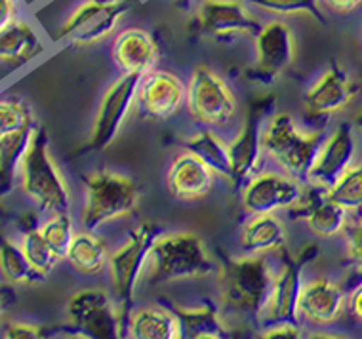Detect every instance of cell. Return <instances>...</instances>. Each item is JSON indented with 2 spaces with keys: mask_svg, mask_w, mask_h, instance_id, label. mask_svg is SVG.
<instances>
[{
  "mask_svg": "<svg viewBox=\"0 0 362 339\" xmlns=\"http://www.w3.org/2000/svg\"><path fill=\"white\" fill-rule=\"evenodd\" d=\"M355 133H353V128L344 122L337 126L328 138H325L315 157V162L309 170L307 183L328 191L355 164Z\"/></svg>",
  "mask_w": 362,
  "mask_h": 339,
  "instance_id": "d6986e66",
  "label": "cell"
},
{
  "mask_svg": "<svg viewBox=\"0 0 362 339\" xmlns=\"http://www.w3.org/2000/svg\"><path fill=\"white\" fill-rule=\"evenodd\" d=\"M293 220L305 221L309 231L319 239H334L347 231L349 212L328 196V191L307 183L300 201L290 208Z\"/></svg>",
  "mask_w": 362,
  "mask_h": 339,
  "instance_id": "e0dca14e",
  "label": "cell"
},
{
  "mask_svg": "<svg viewBox=\"0 0 362 339\" xmlns=\"http://www.w3.org/2000/svg\"><path fill=\"white\" fill-rule=\"evenodd\" d=\"M218 273V263L194 232H168L156 239L144 282L149 286L200 280Z\"/></svg>",
  "mask_w": 362,
  "mask_h": 339,
  "instance_id": "7a4b0ae2",
  "label": "cell"
},
{
  "mask_svg": "<svg viewBox=\"0 0 362 339\" xmlns=\"http://www.w3.org/2000/svg\"><path fill=\"white\" fill-rule=\"evenodd\" d=\"M218 278L225 307L246 316H262L275 280L267 256L244 254L229 259L218 270Z\"/></svg>",
  "mask_w": 362,
  "mask_h": 339,
  "instance_id": "277c9868",
  "label": "cell"
},
{
  "mask_svg": "<svg viewBox=\"0 0 362 339\" xmlns=\"http://www.w3.org/2000/svg\"><path fill=\"white\" fill-rule=\"evenodd\" d=\"M40 232L42 237L48 240V244L56 250V254L65 261L67 250H69L71 240L75 237V225H73V218L71 212L65 214H52L46 215V220L40 223Z\"/></svg>",
  "mask_w": 362,
  "mask_h": 339,
  "instance_id": "e575fe53",
  "label": "cell"
},
{
  "mask_svg": "<svg viewBox=\"0 0 362 339\" xmlns=\"http://www.w3.org/2000/svg\"><path fill=\"white\" fill-rule=\"evenodd\" d=\"M326 10L337 16H349L362 8V0H320Z\"/></svg>",
  "mask_w": 362,
  "mask_h": 339,
  "instance_id": "ab89813d",
  "label": "cell"
},
{
  "mask_svg": "<svg viewBox=\"0 0 362 339\" xmlns=\"http://www.w3.org/2000/svg\"><path fill=\"white\" fill-rule=\"evenodd\" d=\"M62 328L54 326H38L31 322H10L2 332V338L6 339H46V338H62Z\"/></svg>",
  "mask_w": 362,
  "mask_h": 339,
  "instance_id": "d590c367",
  "label": "cell"
},
{
  "mask_svg": "<svg viewBox=\"0 0 362 339\" xmlns=\"http://www.w3.org/2000/svg\"><path fill=\"white\" fill-rule=\"evenodd\" d=\"M218 176L194 153L181 151L170 162L166 187L170 195L181 202H197L212 193Z\"/></svg>",
  "mask_w": 362,
  "mask_h": 339,
  "instance_id": "44dd1931",
  "label": "cell"
},
{
  "mask_svg": "<svg viewBox=\"0 0 362 339\" xmlns=\"http://www.w3.org/2000/svg\"><path fill=\"white\" fill-rule=\"evenodd\" d=\"M353 122H355L356 128H358V130H361V132H362V109H361V111H358V113L355 114V120H353Z\"/></svg>",
  "mask_w": 362,
  "mask_h": 339,
  "instance_id": "ee69618b",
  "label": "cell"
},
{
  "mask_svg": "<svg viewBox=\"0 0 362 339\" xmlns=\"http://www.w3.org/2000/svg\"><path fill=\"white\" fill-rule=\"evenodd\" d=\"M349 305H351V313H353V316H355L356 321L362 322V284L361 286H356V290L353 292Z\"/></svg>",
  "mask_w": 362,
  "mask_h": 339,
  "instance_id": "b9f144b4",
  "label": "cell"
},
{
  "mask_svg": "<svg viewBox=\"0 0 362 339\" xmlns=\"http://www.w3.org/2000/svg\"><path fill=\"white\" fill-rule=\"evenodd\" d=\"M35 126L37 120L25 101L0 97V139L23 130H31Z\"/></svg>",
  "mask_w": 362,
  "mask_h": 339,
  "instance_id": "d6a6232c",
  "label": "cell"
},
{
  "mask_svg": "<svg viewBox=\"0 0 362 339\" xmlns=\"http://www.w3.org/2000/svg\"><path fill=\"white\" fill-rule=\"evenodd\" d=\"M296 61V35L282 18L262 23L254 37V65L246 76L269 86L279 81Z\"/></svg>",
  "mask_w": 362,
  "mask_h": 339,
  "instance_id": "4fadbf2b",
  "label": "cell"
},
{
  "mask_svg": "<svg viewBox=\"0 0 362 339\" xmlns=\"http://www.w3.org/2000/svg\"><path fill=\"white\" fill-rule=\"evenodd\" d=\"M19 244L25 251L27 259L31 261V265L35 267L38 275L42 278L50 277L52 270L56 269L57 265L62 263L63 259L56 254V250L48 244V240L44 239L40 229H33V231H27L21 234V240Z\"/></svg>",
  "mask_w": 362,
  "mask_h": 339,
  "instance_id": "4dcf8cb0",
  "label": "cell"
},
{
  "mask_svg": "<svg viewBox=\"0 0 362 339\" xmlns=\"http://www.w3.org/2000/svg\"><path fill=\"white\" fill-rule=\"evenodd\" d=\"M185 149L194 153L219 179H231V147L225 139L219 138L214 128H200L199 132L185 139Z\"/></svg>",
  "mask_w": 362,
  "mask_h": 339,
  "instance_id": "83f0119b",
  "label": "cell"
},
{
  "mask_svg": "<svg viewBox=\"0 0 362 339\" xmlns=\"http://www.w3.org/2000/svg\"><path fill=\"white\" fill-rule=\"evenodd\" d=\"M275 101L276 97L273 94L252 97L246 109L243 128L237 133V138L229 143L233 158V174L229 183H233L235 189H243L252 177L262 172L263 160H265L263 128Z\"/></svg>",
  "mask_w": 362,
  "mask_h": 339,
  "instance_id": "9c48e42d",
  "label": "cell"
},
{
  "mask_svg": "<svg viewBox=\"0 0 362 339\" xmlns=\"http://www.w3.org/2000/svg\"><path fill=\"white\" fill-rule=\"evenodd\" d=\"M303 182L284 172H259L243 187V208L246 214H279L300 201Z\"/></svg>",
  "mask_w": 362,
  "mask_h": 339,
  "instance_id": "9a60e30c",
  "label": "cell"
},
{
  "mask_svg": "<svg viewBox=\"0 0 362 339\" xmlns=\"http://www.w3.org/2000/svg\"><path fill=\"white\" fill-rule=\"evenodd\" d=\"M35 128L0 139V198H4L19 182V170L31 143Z\"/></svg>",
  "mask_w": 362,
  "mask_h": 339,
  "instance_id": "f1b7e54d",
  "label": "cell"
},
{
  "mask_svg": "<svg viewBox=\"0 0 362 339\" xmlns=\"http://www.w3.org/2000/svg\"><path fill=\"white\" fill-rule=\"evenodd\" d=\"M67 319L76 338L81 339H117L126 335L128 316L103 288H86L71 295L67 302Z\"/></svg>",
  "mask_w": 362,
  "mask_h": 339,
  "instance_id": "52a82bcc",
  "label": "cell"
},
{
  "mask_svg": "<svg viewBox=\"0 0 362 339\" xmlns=\"http://www.w3.org/2000/svg\"><path fill=\"white\" fill-rule=\"evenodd\" d=\"M19 189L27 201L44 215L71 212L69 183L52 157L48 133L38 124L19 170Z\"/></svg>",
  "mask_w": 362,
  "mask_h": 339,
  "instance_id": "6da1fadb",
  "label": "cell"
},
{
  "mask_svg": "<svg viewBox=\"0 0 362 339\" xmlns=\"http://www.w3.org/2000/svg\"><path fill=\"white\" fill-rule=\"evenodd\" d=\"M174 2L181 8H189L191 4H194V2H200V0H174Z\"/></svg>",
  "mask_w": 362,
  "mask_h": 339,
  "instance_id": "7bdbcfd3",
  "label": "cell"
},
{
  "mask_svg": "<svg viewBox=\"0 0 362 339\" xmlns=\"http://www.w3.org/2000/svg\"><path fill=\"white\" fill-rule=\"evenodd\" d=\"M319 256V246L307 244L293 256L284 254L282 263L275 273L273 288L269 295L267 305L263 309V324H279V322H301L300 299L303 292V269ZM259 316V321H262Z\"/></svg>",
  "mask_w": 362,
  "mask_h": 339,
  "instance_id": "30bf717a",
  "label": "cell"
},
{
  "mask_svg": "<svg viewBox=\"0 0 362 339\" xmlns=\"http://www.w3.org/2000/svg\"><path fill=\"white\" fill-rule=\"evenodd\" d=\"M181 326V339H229L233 330L212 303L174 309Z\"/></svg>",
  "mask_w": 362,
  "mask_h": 339,
  "instance_id": "4316f807",
  "label": "cell"
},
{
  "mask_svg": "<svg viewBox=\"0 0 362 339\" xmlns=\"http://www.w3.org/2000/svg\"><path fill=\"white\" fill-rule=\"evenodd\" d=\"M126 16L124 4H105L100 0H86L76 6L65 23L59 27L57 40L73 48H88L105 42L119 31L120 21Z\"/></svg>",
  "mask_w": 362,
  "mask_h": 339,
  "instance_id": "5bb4252c",
  "label": "cell"
},
{
  "mask_svg": "<svg viewBox=\"0 0 362 339\" xmlns=\"http://www.w3.org/2000/svg\"><path fill=\"white\" fill-rule=\"evenodd\" d=\"M185 107L200 128H225L237 114V95L218 71L200 65L189 76Z\"/></svg>",
  "mask_w": 362,
  "mask_h": 339,
  "instance_id": "ba28073f",
  "label": "cell"
},
{
  "mask_svg": "<svg viewBox=\"0 0 362 339\" xmlns=\"http://www.w3.org/2000/svg\"><path fill=\"white\" fill-rule=\"evenodd\" d=\"M356 92H358V86L356 82H353L349 73L341 65L332 63L325 75L307 90L305 100H303L305 117L311 120L332 119L349 107Z\"/></svg>",
  "mask_w": 362,
  "mask_h": 339,
  "instance_id": "ac0fdd59",
  "label": "cell"
},
{
  "mask_svg": "<svg viewBox=\"0 0 362 339\" xmlns=\"http://www.w3.org/2000/svg\"><path fill=\"white\" fill-rule=\"evenodd\" d=\"M111 57L122 75L144 76L156 69L160 61V46L147 29L126 27L112 37Z\"/></svg>",
  "mask_w": 362,
  "mask_h": 339,
  "instance_id": "ffe728a7",
  "label": "cell"
},
{
  "mask_svg": "<svg viewBox=\"0 0 362 339\" xmlns=\"http://www.w3.org/2000/svg\"><path fill=\"white\" fill-rule=\"evenodd\" d=\"M160 227L155 221H144L138 227H134L117 250L111 254L109 259V282L115 299L119 302L126 316L130 314V307L139 284L144 282L145 273L149 267L151 251L156 239L160 237Z\"/></svg>",
  "mask_w": 362,
  "mask_h": 339,
  "instance_id": "8992f818",
  "label": "cell"
},
{
  "mask_svg": "<svg viewBox=\"0 0 362 339\" xmlns=\"http://www.w3.org/2000/svg\"><path fill=\"white\" fill-rule=\"evenodd\" d=\"M100 2H105V4H124L126 0H100Z\"/></svg>",
  "mask_w": 362,
  "mask_h": 339,
  "instance_id": "f6af8a7d",
  "label": "cell"
},
{
  "mask_svg": "<svg viewBox=\"0 0 362 339\" xmlns=\"http://www.w3.org/2000/svg\"><path fill=\"white\" fill-rule=\"evenodd\" d=\"M347 256L353 263L362 269V221L347 227Z\"/></svg>",
  "mask_w": 362,
  "mask_h": 339,
  "instance_id": "74e56055",
  "label": "cell"
},
{
  "mask_svg": "<svg viewBox=\"0 0 362 339\" xmlns=\"http://www.w3.org/2000/svg\"><path fill=\"white\" fill-rule=\"evenodd\" d=\"M0 277L12 286H33L44 280L27 259L21 244L10 239L0 240Z\"/></svg>",
  "mask_w": 362,
  "mask_h": 339,
  "instance_id": "f546056e",
  "label": "cell"
},
{
  "mask_svg": "<svg viewBox=\"0 0 362 339\" xmlns=\"http://www.w3.org/2000/svg\"><path fill=\"white\" fill-rule=\"evenodd\" d=\"M19 10H21L19 0H0V31H4L16 19L21 18Z\"/></svg>",
  "mask_w": 362,
  "mask_h": 339,
  "instance_id": "f35d334b",
  "label": "cell"
},
{
  "mask_svg": "<svg viewBox=\"0 0 362 339\" xmlns=\"http://www.w3.org/2000/svg\"><path fill=\"white\" fill-rule=\"evenodd\" d=\"M139 202L141 189L130 176L100 170L86 177L82 225L86 231L98 232L101 227L136 214Z\"/></svg>",
  "mask_w": 362,
  "mask_h": 339,
  "instance_id": "3957f363",
  "label": "cell"
},
{
  "mask_svg": "<svg viewBox=\"0 0 362 339\" xmlns=\"http://www.w3.org/2000/svg\"><path fill=\"white\" fill-rule=\"evenodd\" d=\"M194 27L218 44H233L256 37L262 21L246 0H200L194 12Z\"/></svg>",
  "mask_w": 362,
  "mask_h": 339,
  "instance_id": "7c38bea8",
  "label": "cell"
},
{
  "mask_svg": "<svg viewBox=\"0 0 362 339\" xmlns=\"http://www.w3.org/2000/svg\"><path fill=\"white\" fill-rule=\"evenodd\" d=\"M347 294L341 284L330 278H313L303 284L300 299V319L311 326H332L341 319Z\"/></svg>",
  "mask_w": 362,
  "mask_h": 339,
  "instance_id": "7402d4cb",
  "label": "cell"
},
{
  "mask_svg": "<svg viewBox=\"0 0 362 339\" xmlns=\"http://www.w3.org/2000/svg\"><path fill=\"white\" fill-rule=\"evenodd\" d=\"M288 242V229L279 214L250 215L240 229L238 244L244 254L269 256L282 254Z\"/></svg>",
  "mask_w": 362,
  "mask_h": 339,
  "instance_id": "cb8c5ba5",
  "label": "cell"
},
{
  "mask_svg": "<svg viewBox=\"0 0 362 339\" xmlns=\"http://www.w3.org/2000/svg\"><path fill=\"white\" fill-rule=\"evenodd\" d=\"M187 84L172 71L153 69L139 78V113L153 120H170L185 105Z\"/></svg>",
  "mask_w": 362,
  "mask_h": 339,
  "instance_id": "2e32d148",
  "label": "cell"
},
{
  "mask_svg": "<svg viewBox=\"0 0 362 339\" xmlns=\"http://www.w3.org/2000/svg\"><path fill=\"white\" fill-rule=\"evenodd\" d=\"M16 299H18V294H16L12 284L0 282V321L6 316V313L12 309Z\"/></svg>",
  "mask_w": 362,
  "mask_h": 339,
  "instance_id": "60d3db41",
  "label": "cell"
},
{
  "mask_svg": "<svg viewBox=\"0 0 362 339\" xmlns=\"http://www.w3.org/2000/svg\"><path fill=\"white\" fill-rule=\"evenodd\" d=\"M46 52L42 35L29 19L19 18L12 25L0 31V65L19 69L42 56Z\"/></svg>",
  "mask_w": 362,
  "mask_h": 339,
  "instance_id": "603a6c76",
  "label": "cell"
},
{
  "mask_svg": "<svg viewBox=\"0 0 362 339\" xmlns=\"http://www.w3.org/2000/svg\"><path fill=\"white\" fill-rule=\"evenodd\" d=\"M141 76L120 75L101 97L90 138L82 153H101L109 149L122 132L134 109L138 107V86Z\"/></svg>",
  "mask_w": 362,
  "mask_h": 339,
  "instance_id": "8fae6325",
  "label": "cell"
},
{
  "mask_svg": "<svg viewBox=\"0 0 362 339\" xmlns=\"http://www.w3.org/2000/svg\"><path fill=\"white\" fill-rule=\"evenodd\" d=\"M4 215V206H2V198H0V218Z\"/></svg>",
  "mask_w": 362,
  "mask_h": 339,
  "instance_id": "bcb514c9",
  "label": "cell"
},
{
  "mask_svg": "<svg viewBox=\"0 0 362 339\" xmlns=\"http://www.w3.org/2000/svg\"><path fill=\"white\" fill-rule=\"evenodd\" d=\"M126 335L132 339H181L180 319L174 309L163 305L134 309L126 321Z\"/></svg>",
  "mask_w": 362,
  "mask_h": 339,
  "instance_id": "d4e9b609",
  "label": "cell"
},
{
  "mask_svg": "<svg viewBox=\"0 0 362 339\" xmlns=\"http://www.w3.org/2000/svg\"><path fill=\"white\" fill-rule=\"evenodd\" d=\"M111 251L94 231L75 232L65 261L82 277H100L109 269Z\"/></svg>",
  "mask_w": 362,
  "mask_h": 339,
  "instance_id": "484cf974",
  "label": "cell"
},
{
  "mask_svg": "<svg viewBox=\"0 0 362 339\" xmlns=\"http://www.w3.org/2000/svg\"><path fill=\"white\" fill-rule=\"evenodd\" d=\"M250 6L259 8L262 12L273 13L276 18L290 16H307L319 23H325V16L320 12V0H246Z\"/></svg>",
  "mask_w": 362,
  "mask_h": 339,
  "instance_id": "836d02e7",
  "label": "cell"
},
{
  "mask_svg": "<svg viewBox=\"0 0 362 339\" xmlns=\"http://www.w3.org/2000/svg\"><path fill=\"white\" fill-rule=\"evenodd\" d=\"M328 196L349 214H362V162L353 164L336 185L328 189Z\"/></svg>",
  "mask_w": 362,
  "mask_h": 339,
  "instance_id": "1f68e13d",
  "label": "cell"
},
{
  "mask_svg": "<svg viewBox=\"0 0 362 339\" xmlns=\"http://www.w3.org/2000/svg\"><path fill=\"white\" fill-rule=\"evenodd\" d=\"M325 141V133L305 132L301 130L292 114H271L263 128V151L271 158L281 172L307 183L309 170L320 145Z\"/></svg>",
  "mask_w": 362,
  "mask_h": 339,
  "instance_id": "5b68a950",
  "label": "cell"
},
{
  "mask_svg": "<svg viewBox=\"0 0 362 339\" xmlns=\"http://www.w3.org/2000/svg\"><path fill=\"white\" fill-rule=\"evenodd\" d=\"M300 322H279V324H269L263 330L262 338L265 339H300L303 338Z\"/></svg>",
  "mask_w": 362,
  "mask_h": 339,
  "instance_id": "8d00e7d4",
  "label": "cell"
}]
</instances>
